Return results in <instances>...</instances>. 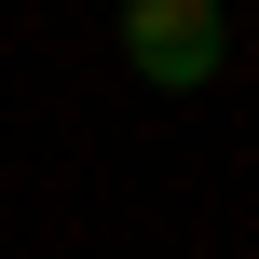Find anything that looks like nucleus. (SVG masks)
Wrapping results in <instances>:
<instances>
[{
    "mask_svg": "<svg viewBox=\"0 0 259 259\" xmlns=\"http://www.w3.org/2000/svg\"><path fill=\"white\" fill-rule=\"evenodd\" d=\"M123 55L150 96H205L232 41H219V0H123Z\"/></svg>",
    "mask_w": 259,
    "mask_h": 259,
    "instance_id": "nucleus-1",
    "label": "nucleus"
}]
</instances>
